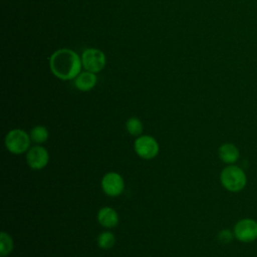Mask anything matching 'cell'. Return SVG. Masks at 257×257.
<instances>
[{
    "label": "cell",
    "instance_id": "1",
    "mask_svg": "<svg viewBox=\"0 0 257 257\" xmlns=\"http://www.w3.org/2000/svg\"><path fill=\"white\" fill-rule=\"evenodd\" d=\"M81 58L68 48H60L54 51L49 57V67L54 76L61 80L75 78L81 69Z\"/></svg>",
    "mask_w": 257,
    "mask_h": 257
},
{
    "label": "cell",
    "instance_id": "2",
    "mask_svg": "<svg viewBox=\"0 0 257 257\" xmlns=\"http://www.w3.org/2000/svg\"><path fill=\"white\" fill-rule=\"evenodd\" d=\"M220 182L225 190L231 193H238L245 188L247 176L239 166L228 165L221 171Z\"/></svg>",
    "mask_w": 257,
    "mask_h": 257
},
{
    "label": "cell",
    "instance_id": "3",
    "mask_svg": "<svg viewBox=\"0 0 257 257\" xmlns=\"http://www.w3.org/2000/svg\"><path fill=\"white\" fill-rule=\"evenodd\" d=\"M31 143L29 133L22 128H12L4 138L6 150L13 155L26 154L31 147Z\"/></svg>",
    "mask_w": 257,
    "mask_h": 257
},
{
    "label": "cell",
    "instance_id": "4",
    "mask_svg": "<svg viewBox=\"0 0 257 257\" xmlns=\"http://www.w3.org/2000/svg\"><path fill=\"white\" fill-rule=\"evenodd\" d=\"M134 151L141 159L150 161L159 155L160 145L153 136L142 135L136 138L134 142Z\"/></svg>",
    "mask_w": 257,
    "mask_h": 257
},
{
    "label": "cell",
    "instance_id": "5",
    "mask_svg": "<svg viewBox=\"0 0 257 257\" xmlns=\"http://www.w3.org/2000/svg\"><path fill=\"white\" fill-rule=\"evenodd\" d=\"M102 192L111 198L120 196L124 191V180L117 172H107L103 175L100 181Z\"/></svg>",
    "mask_w": 257,
    "mask_h": 257
},
{
    "label": "cell",
    "instance_id": "6",
    "mask_svg": "<svg viewBox=\"0 0 257 257\" xmlns=\"http://www.w3.org/2000/svg\"><path fill=\"white\" fill-rule=\"evenodd\" d=\"M233 233L240 242H253L257 239V221L252 218L240 219L234 225Z\"/></svg>",
    "mask_w": 257,
    "mask_h": 257
},
{
    "label": "cell",
    "instance_id": "7",
    "mask_svg": "<svg viewBox=\"0 0 257 257\" xmlns=\"http://www.w3.org/2000/svg\"><path fill=\"white\" fill-rule=\"evenodd\" d=\"M81 62L85 70L97 73L104 68L106 57L105 54L97 48H86L81 54Z\"/></svg>",
    "mask_w": 257,
    "mask_h": 257
},
{
    "label": "cell",
    "instance_id": "8",
    "mask_svg": "<svg viewBox=\"0 0 257 257\" xmlns=\"http://www.w3.org/2000/svg\"><path fill=\"white\" fill-rule=\"evenodd\" d=\"M25 159L30 169L40 171L48 165L49 153L42 145H35L30 147V149L27 151Z\"/></svg>",
    "mask_w": 257,
    "mask_h": 257
},
{
    "label": "cell",
    "instance_id": "9",
    "mask_svg": "<svg viewBox=\"0 0 257 257\" xmlns=\"http://www.w3.org/2000/svg\"><path fill=\"white\" fill-rule=\"evenodd\" d=\"M96 220L98 224L105 229H112L117 226L119 222V216L115 209L112 207H102L96 214Z\"/></svg>",
    "mask_w": 257,
    "mask_h": 257
},
{
    "label": "cell",
    "instance_id": "10",
    "mask_svg": "<svg viewBox=\"0 0 257 257\" xmlns=\"http://www.w3.org/2000/svg\"><path fill=\"white\" fill-rule=\"evenodd\" d=\"M218 156L223 163L227 165H233L239 160L240 152L234 144L225 143L219 147Z\"/></svg>",
    "mask_w": 257,
    "mask_h": 257
},
{
    "label": "cell",
    "instance_id": "11",
    "mask_svg": "<svg viewBox=\"0 0 257 257\" xmlns=\"http://www.w3.org/2000/svg\"><path fill=\"white\" fill-rule=\"evenodd\" d=\"M96 81H97V78L95 73L85 70L83 72H80L74 78V85L78 90L85 92V91L91 90L95 86Z\"/></svg>",
    "mask_w": 257,
    "mask_h": 257
},
{
    "label": "cell",
    "instance_id": "12",
    "mask_svg": "<svg viewBox=\"0 0 257 257\" xmlns=\"http://www.w3.org/2000/svg\"><path fill=\"white\" fill-rule=\"evenodd\" d=\"M29 136L32 143H34L35 145H42L48 140L49 132L46 126L37 124L30 130Z\"/></svg>",
    "mask_w": 257,
    "mask_h": 257
},
{
    "label": "cell",
    "instance_id": "13",
    "mask_svg": "<svg viewBox=\"0 0 257 257\" xmlns=\"http://www.w3.org/2000/svg\"><path fill=\"white\" fill-rule=\"evenodd\" d=\"M125 131L128 133V135L133 137H140L144 133V124L143 121L137 117V116H131L125 121Z\"/></svg>",
    "mask_w": 257,
    "mask_h": 257
},
{
    "label": "cell",
    "instance_id": "14",
    "mask_svg": "<svg viewBox=\"0 0 257 257\" xmlns=\"http://www.w3.org/2000/svg\"><path fill=\"white\" fill-rule=\"evenodd\" d=\"M96 244L102 250L111 249L115 244V236L110 231H102L96 237Z\"/></svg>",
    "mask_w": 257,
    "mask_h": 257
},
{
    "label": "cell",
    "instance_id": "15",
    "mask_svg": "<svg viewBox=\"0 0 257 257\" xmlns=\"http://www.w3.org/2000/svg\"><path fill=\"white\" fill-rule=\"evenodd\" d=\"M14 248V242L11 235L5 231L0 233V256L7 257Z\"/></svg>",
    "mask_w": 257,
    "mask_h": 257
},
{
    "label": "cell",
    "instance_id": "16",
    "mask_svg": "<svg viewBox=\"0 0 257 257\" xmlns=\"http://www.w3.org/2000/svg\"><path fill=\"white\" fill-rule=\"evenodd\" d=\"M234 233L227 230V229H224V230H221L218 235H217V238L220 242L222 243H229L232 241V239L234 238Z\"/></svg>",
    "mask_w": 257,
    "mask_h": 257
}]
</instances>
